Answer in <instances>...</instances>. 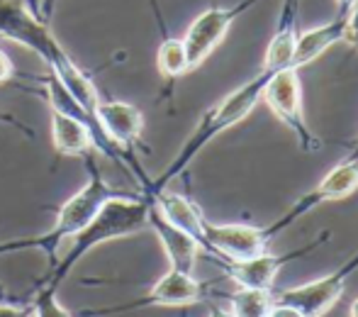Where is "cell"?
<instances>
[{
    "mask_svg": "<svg viewBox=\"0 0 358 317\" xmlns=\"http://www.w3.org/2000/svg\"><path fill=\"white\" fill-rule=\"evenodd\" d=\"M22 3L27 5V10L34 15V17H39V20H44V22H49L47 13H44V0H22Z\"/></svg>",
    "mask_w": 358,
    "mask_h": 317,
    "instance_id": "484cf974",
    "label": "cell"
},
{
    "mask_svg": "<svg viewBox=\"0 0 358 317\" xmlns=\"http://www.w3.org/2000/svg\"><path fill=\"white\" fill-rule=\"evenodd\" d=\"M271 241L264 234V227L256 225H215L205 220V251L217 259L227 261H244L268 251Z\"/></svg>",
    "mask_w": 358,
    "mask_h": 317,
    "instance_id": "8fae6325",
    "label": "cell"
},
{
    "mask_svg": "<svg viewBox=\"0 0 358 317\" xmlns=\"http://www.w3.org/2000/svg\"><path fill=\"white\" fill-rule=\"evenodd\" d=\"M358 271V251L351 256L346 264H341L336 271L322 276L317 281L302 286H292L285 290H273V300L278 303H287L292 308H297L305 317H324L339 303V298L344 295L349 279Z\"/></svg>",
    "mask_w": 358,
    "mask_h": 317,
    "instance_id": "30bf717a",
    "label": "cell"
},
{
    "mask_svg": "<svg viewBox=\"0 0 358 317\" xmlns=\"http://www.w3.org/2000/svg\"><path fill=\"white\" fill-rule=\"evenodd\" d=\"M154 10H156V17H159V24H161V42H159V52H156V66H159V73L164 76L166 83L173 85L180 76H185V73L190 71L188 54H185L183 39L171 37V34L166 32L164 17H161L156 5H154Z\"/></svg>",
    "mask_w": 358,
    "mask_h": 317,
    "instance_id": "ac0fdd59",
    "label": "cell"
},
{
    "mask_svg": "<svg viewBox=\"0 0 358 317\" xmlns=\"http://www.w3.org/2000/svg\"><path fill=\"white\" fill-rule=\"evenodd\" d=\"M0 317H32V303H0Z\"/></svg>",
    "mask_w": 358,
    "mask_h": 317,
    "instance_id": "7402d4cb",
    "label": "cell"
},
{
    "mask_svg": "<svg viewBox=\"0 0 358 317\" xmlns=\"http://www.w3.org/2000/svg\"><path fill=\"white\" fill-rule=\"evenodd\" d=\"M261 103H266V108L295 134L300 152H305V154L320 152L322 139L312 132L305 118L300 69L287 66L283 71L271 73L268 83H266V88H264V95H261Z\"/></svg>",
    "mask_w": 358,
    "mask_h": 317,
    "instance_id": "5b68a950",
    "label": "cell"
},
{
    "mask_svg": "<svg viewBox=\"0 0 358 317\" xmlns=\"http://www.w3.org/2000/svg\"><path fill=\"white\" fill-rule=\"evenodd\" d=\"M266 317H271V315H266Z\"/></svg>",
    "mask_w": 358,
    "mask_h": 317,
    "instance_id": "4dcf8cb0",
    "label": "cell"
},
{
    "mask_svg": "<svg viewBox=\"0 0 358 317\" xmlns=\"http://www.w3.org/2000/svg\"><path fill=\"white\" fill-rule=\"evenodd\" d=\"M346 20H349V13H336L327 24H320V27L305 29V32L297 34L295 54H292V69L310 66L322 54L329 52L334 44L344 42Z\"/></svg>",
    "mask_w": 358,
    "mask_h": 317,
    "instance_id": "9a60e30c",
    "label": "cell"
},
{
    "mask_svg": "<svg viewBox=\"0 0 358 317\" xmlns=\"http://www.w3.org/2000/svg\"><path fill=\"white\" fill-rule=\"evenodd\" d=\"M268 315L271 317H305L297 308H292V305H287V303H278V300H273Z\"/></svg>",
    "mask_w": 358,
    "mask_h": 317,
    "instance_id": "603a6c76",
    "label": "cell"
},
{
    "mask_svg": "<svg viewBox=\"0 0 358 317\" xmlns=\"http://www.w3.org/2000/svg\"><path fill=\"white\" fill-rule=\"evenodd\" d=\"M354 3L356 0H336V10H339V13H349Z\"/></svg>",
    "mask_w": 358,
    "mask_h": 317,
    "instance_id": "83f0119b",
    "label": "cell"
},
{
    "mask_svg": "<svg viewBox=\"0 0 358 317\" xmlns=\"http://www.w3.org/2000/svg\"><path fill=\"white\" fill-rule=\"evenodd\" d=\"M149 213H151V198L149 195H117L110 198L103 208L98 210L93 220L80 230L78 234H73L66 241V249H62L64 254L57 256V261L52 264V269L47 271L42 281L34 288H52L59 290V286L69 279V274L76 269L80 259L85 254L95 249V246L105 244V241L132 237V234L142 232L149 227Z\"/></svg>",
    "mask_w": 358,
    "mask_h": 317,
    "instance_id": "7a4b0ae2",
    "label": "cell"
},
{
    "mask_svg": "<svg viewBox=\"0 0 358 317\" xmlns=\"http://www.w3.org/2000/svg\"><path fill=\"white\" fill-rule=\"evenodd\" d=\"M268 78H271V73L261 69L254 78H249L246 83H241L239 88L231 90L229 95H224L220 103H215L213 108L200 118L193 134L185 139L183 147L178 149V154L171 159V164L166 166L156 178H149V185H146L142 193L154 195V193H159V190L169 188L171 181L178 178L213 139L224 134L227 129L236 127L239 122H244L256 110V105L261 103V95H264V88H266V83H268Z\"/></svg>",
    "mask_w": 358,
    "mask_h": 317,
    "instance_id": "3957f363",
    "label": "cell"
},
{
    "mask_svg": "<svg viewBox=\"0 0 358 317\" xmlns=\"http://www.w3.org/2000/svg\"><path fill=\"white\" fill-rule=\"evenodd\" d=\"M149 227L154 230V234L159 237L161 246H164L171 269L183 271V274H195V264H198V256H200V251H203L200 241L195 237H190L188 232H183L180 227L171 225L169 220L154 208V203H151V213H149Z\"/></svg>",
    "mask_w": 358,
    "mask_h": 317,
    "instance_id": "4fadbf2b",
    "label": "cell"
},
{
    "mask_svg": "<svg viewBox=\"0 0 358 317\" xmlns=\"http://www.w3.org/2000/svg\"><path fill=\"white\" fill-rule=\"evenodd\" d=\"M0 37L10 39L15 44H22L24 49L37 54L47 64L49 73L57 76L59 83L76 98V103L98 122L100 93L95 88L93 78L69 57L62 42L49 29V22L34 17L22 0H0Z\"/></svg>",
    "mask_w": 358,
    "mask_h": 317,
    "instance_id": "6da1fadb",
    "label": "cell"
},
{
    "mask_svg": "<svg viewBox=\"0 0 358 317\" xmlns=\"http://www.w3.org/2000/svg\"><path fill=\"white\" fill-rule=\"evenodd\" d=\"M52 142L62 157H88L95 149V137L88 122L69 113L52 110Z\"/></svg>",
    "mask_w": 358,
    "mask_h": 317,
    "instance_id": "e0dca14e",
    "label": "cell"
},
{
    "mask_svg": "<svg viewBox=\"0 0 358 317\" xmlns=\"http://www.w3.org/2000/svg\"><path fill=\"white\" fill-rule=\"evenodd\" d=\"M227 300L234 317H266L273 305V290L239 288L227 295Z\"/></svg>",
    "mask_w": 358,
    "mask_h": 317,
    "instance_id": "d6986e66",
    "label": "cell"
},
{
    "mask_svg": "<svg viewBox=\"0 0 358 317\" xmlns=\"http://www.w3.org/2000/svg\"><path fill=\"white\" fill-rule=\"evenodd\" d=\"M259 3L261 0H239V3H234V5H213V8H205L203 13L188 24L185 37H183L190 71L198 69L203 62H208L210 54L224 42L231 24Z\"/></svg>",
    "mask_w": 358,
    "mask_h": 317,
    "instance_id": "ba28073f",
    "label": "cell"
},
{
    "mask_svg": "<svg viewBox=\"0 0 358 317\" xmlns=\"http://www.w3.org/2000/svg\"><path fill=\"white\" fill-rule=\"evenodd\" d=\"M154 208L169 220L171 225L180 227L183 232H188L190 237H195L200 241L205 251V215L188 195H180V193H171V190H159V193L149 195Z\"/></svg>",
    "mask_w": 358,
    "mask_h": 317,
    "instance_id": "2e32d148",
    "label": "cell"
},
{
    "mask_svg": "<svg viewBox=\"0 0 358 317\" xmlns=\"http://www.w3.org/2000/svg\"><path fill=\"white\" fill-rule=\"evenodd\" d=\"M356 190H358V159L349 154V157L341 159L320 183L312 185L307 193H302L300 198L287 208V213H283L271 225H266L264 234L268 237V241H273L280 232H285L290 225H295L297 220L310 215L312 210H317L320 205L344 200V198H349V195H354Z\"/></svg>",
    "mask_w": 358,
    "mask_h": 317,
    "instance_id": "52a82bcc",
    "label": "cell"
},
{
    "mask_svg": "<svg viewBox=\"0 0 358 317\" xmlns=\"http://www.w3.org/2000/svg\"><path fill=\"white\" fill-rule=\"evenodd\" d=\"M15 76V66H13V62H10V57L8 54L0 49V83H8L10 78Z\"/></svg>",
    "mask_w": 358,
    "mask_h": 317,
    "instance_id": "cb8c5ba5",
    "label": "cell"
},
{
    "mask_svg": "<svg viewBox=\"0 0 358 317\" xmlns=\"http://www.w3.org/2000/svg\"><path fill=\"white\" fill-rule=\"evenodd\" d=\"M349 154H351V157H356V159H358V142H356V147H354V149H351V152H349Z\"/></svg>",
    "mask_w": 358,
    "mask_h": 317,
    "instance_id": "f546056e",
    "label": "cell"
},
{
    "mask_svg": "<svg viewBox=\"0 0 358 317\" xmlns=\"http://www.w3.org/2000/svg\"><path fill=\"white\" fill-rule=\"evenodd\" d=\"M210 293V286L195 279V274H183V271L169 269L144 295L132 298L127 303L110 305V308L98 310H83V313L73 317H113L122 313H132V310H146V308H188L200 300H205Z\"/></svg>",
    "mask_w": 358,
    "mask_h": 317,
    "instance_id": "8992f818",
    "label": "cell"
},
{
    "mask_svg": "<svg viewBox=\"0 0 358 317\" xmlns=\"http://www.w3.org/2000/svg\"><path fill=\"white\" fill-rule=\"evenodd\" d=\"M297 8H300V0H283V5H280L275 29L268 39V47H266L264 66H261L264 71L275 73L292 66V54H295L297 34H300V29H297Z\"/></svg>",
    "mask_w": 358,
    "mask_h": 317,
    "instance_id": "5bb4252c",
    "label": "cell"
},
{
    "mask_svg": "<svg viewBox=\"0 0 358 317\" xmlns=\"http://www.w3.org/2000/svg\"><path fill=\"white\" fill-rule=\"evenodd\" d=\"M349 317H358V298L351 303V308H349Z\"/></svg>",
    "mask_w": 358,
    "mask_h": 317,
    "instance_id": "f1b7e54d",
    "label": "cell"
},
{
    "mask_svg": "<svg viewBox=\"0 0 358 317\" xmlns=\"http://www.w3.org/2000/svg\"><path fill=\"white\" fill-rule=\"evenodd\" d=\"M331 239V232L324 230L320 232L312 241H307L305 246H297V249L283 251V254H264L254 256V259H244V261H227V259H217V264L224 269V276L229 281H234L239 288H256V290H273V283L278 279V274L285 269L287 264L297 259H305L307 254L317 251L322 244Z\"/></svg>",
    "mask_w": 358,
    "mask_h": 317,
    "instance_id": "9c48e42d",
    "label": "cell"
},
{
    "mask_svg": "<svg viewBox=\"0 0 358 317\" xmlns=\"http://www.w3.org/2000/svg\"><path fill=\"white\" fill-rule=\"evenodd\" d=\"M210 317H234V315H231V310H224V308H217V305H213V308H210Z\"/></svg>",
    "mask_w": 358,
    "mask_h": 317,
    "instance_id": "4316f807",
    "label": "cell"
},
{
    "mask_svg": "<svg viewBox=\"0 0 358 317\" xmlns=\"http://www.w3.org/2000/svg\"><path fill=\"white\" fill-rule=\"evenodd\" d=\"M346 44H351L354 49H358V0L351 5L349 10V20H346Z\"/></svg>",
    "mask_w": 358,
    "mask_h": 317,
    "instance_id": "44dd1931",
    "label": "cell"
},
{
    "mask_svg": "<svg viewBox=\"0 0 358 317\" xmlns=\"http://www.w3.org/2000/svg\"><path fill=\"white\" fill-rule=\"evenodd\" d=\"M0 125H10V127H15V129H20V132H24L27 137H32V129L27 127L24 122H20L17 118H13V115H8V113H0Z\"/></svg>",
    "mask_w": 358,
    "mask_h": 317,
    "instance_id": "d4e9b609",
    "label": "cell"
},
{
    "mask_svg": "<svg viewBox=\"0 0 358 317\" xmlns=\"http://www.w3.org/2000/svg\"><path fill=\"white\" fill-rule=\"evenodd\" d=\"M85 164H88V183L73 193L62 208L57 210V220H54L52 230H47L44 234H37V237H24V239H8L0 241V256L3 254H15V251H29L37 249L44 251L49 256V261H57L59 249L66 244L73 234H78L90 220L98 215V210L108 203L110 198H117V195H124V190L115 188L105 181V176L98 171L93 161V154L83 157Z\"/></svg>",
    "mask_w": 358,
    "mask_h": 317,
    "instance_id": "277c9868",
    "label": "cell"
},
{
    "mask_svg": "<svg viewBox=\"0 0 358 317\" xmlns=\"http://www.w3.org/2000/svg\"><path fill=\"white\" fill-rule=\"evenodd\" d=\"M32 317H73L57 298V290L52 288H34L32 295Z\"/></svg>",
    "mask_w": 358,
    "mask_h": 317,
    "instance_id": "ffe728a7",
    "label": "cell"
},
{
    "mask_svg": "<svg viewBox=\"0 0 358 317\" xmlns=\"http://www.w3.org/2000/svg\"><path fill=\"white\" fill-rule=\"evenodd\" d=\"M98 122L103 127L105 137L132 159V149L142 142L144 132L142 110L134 108L132 103H124V100H100Z\"/></svg>",
    "mask_w": 358,
    "mask_h": 317,
    "instance_id": "7c38bea8",
    "label": "cell"
}]
</instances>
